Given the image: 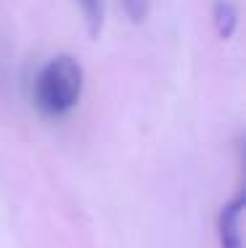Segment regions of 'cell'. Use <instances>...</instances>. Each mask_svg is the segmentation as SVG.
I'll use <instances>...</instances> for the list:
<instances>
[{"label":"cell","mask_w":246,"mask_h":248,"mask_svg":"<svg viewBox=\"0 0 246 248\" xmlns=\"http://www.w3.org/2000/svg\"><path fill=\"white\" fill-rule=\"evenodd\" d=\"M85 74L72 56H56L34 77V106L43 116H66L82 98Z\"/></svg>","instance_id":"cell-1"},{"label":"cell","mask_w":246,"mask_h":248,"mask_svg":"<svg viewBox=\"0 0 246 248\" xmlns=\"http://www.w3.org/2000/svg\"><path fill=\"white\" fill-rule=\"evenodd\" d=\"M244 209H246L244 193H238L230 203L222 206L217 217L220 248H244Z\"/></svg>","instance_id":"cell-2"},{"label":"cell","mask_w":246,"mask_h":248,"mask_svg":"<svg viewBox=\"0 0 246 248\" xmlns=\"http://www.w3.org/2000/svg\"><path fill=\"white\" fill-rule=\"evenodd\" d=\"M212 19H214V29L222 40H230L236 34L238 27V8L233 0H214L212 8Z\"/></svg>","instance_id":"cell-3"},{"label":"cell","mask_w":246,"mask_h":248,"mask_svg":"<svg viewBox=\"0 0 246 248\" xmlns=\"http://www.w3.org/2000/svg\"><path fill=\"white\" fill-rule=\"evenodd\" d=\"M77 3L82 11V19H85L87 34L96 40L103 29V0H77Z\"/></svg>","instance_id":"cell-4"},{"label":"cell","mask_w":246,"mask_h":248,"mask_svg":"<svg viewBox=\"0 0 246 248\" xmlns=\"http://www.w3.org/2000/svg\"><path fill=\"white\" fill-rule=\"evenodd\" d=\"M122 8L132 24H140L151 11V0H122Z\"/></svg>","instance_id":"cell-5"}]
</instances>
